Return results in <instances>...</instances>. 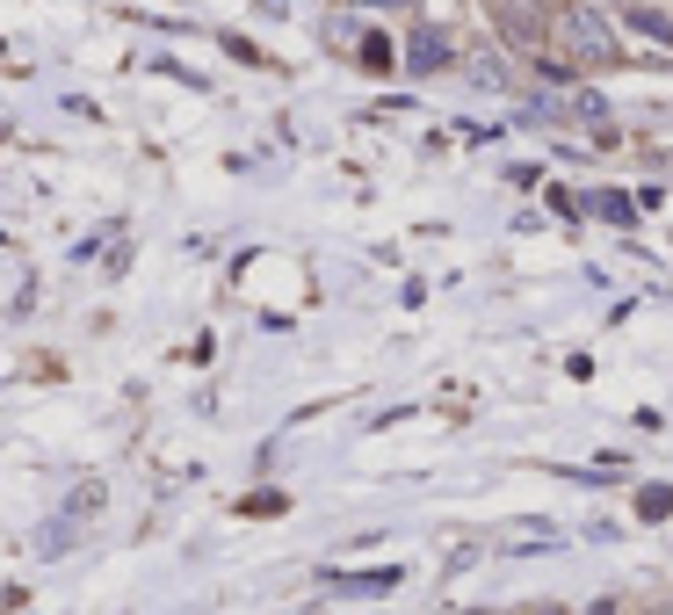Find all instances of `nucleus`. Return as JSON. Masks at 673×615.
I'll use <instances>...</instances> for the list:
<instances>
[{
    "mask_svg": "<svg viewBox=\"0 0 673 615\" xmlns=\"http://www.w3.org/2000/svg\"><path fill=\"white\" fill-rule=\"evenodd\" d=\"M558 29H565L572 58H587V66H608V58H616V29H608V15L587 8V0H572V8L558 15Z\"/></svg>",
    "mask_w": 673,
    "mask_h": 615,
    "instance_id": "obj_1",
    "label": "nucleus"
},
{
    "mask_svg": "<svg viewBox=\"0 0 673 615\" xmlns=\"http://www.w3.org/2000/svg\"><path fill=\"white\" fill-rule=\"evenodd\" d=\"M413 66H420V73L449 66V44H442V37H427V29H420V37H413Z\"/></svg>",
    "mask_w": 673,
    "mask_h": 615,
    "instance_id": "obj_2",
    "label": "nucleus"
},
{
    "mask_svg": "<svg viewBox=\"0 0 673 615\" xmlns=\"http://www.w3.org/2000/svg\"><path fill=\"white\" fill-rule=\"evenodd\" d=\"M637 514H645V521L673 514V492H666V485H645V492H637Z\"/></svg>",
    "mask_w": 673,
    "mask_h": 615,
    "instance_id": "obj_3",
    "label": "nucleus"
},
{
    "mask_svg": "<svg viewBox=\"0 0 673 615\" xmlns=\"http://www.w3.org/2000/svg\"><path fill=\"white\" fill-rule=\"evenodd\" d=\"M362 66L384 73V66H391V44H384V37H362Z\"/></svg>",
    "mask_w": 673,
    "mask_h": 615,
    "instance_id": "obj_4",
    "label": "nucleus"
},
{
    "mask_svg": "<svg viewBox=\"0 0 673 615\" xmlns=\"http://www.w3.org/2000/svg\"><path fill=\"white\" fill-rule=\"evenodd\" d=\"M630 22L645 29V37H659V44H666V15H659V8H630Z\"/></svg>",
    "mask_w": 673,
    "mask_h": 615,
    "instance_id": "obj_5",
    "label": "nucleus"
},
{
    "mask_svg": "<svg viewBox=\"0 0 673 615\" xmlns=\"http://www.w3.org/2000/svg\"><path fill=\"white\" fill-rule=\"evenodd\" d=\"M601 218L608 225H630V196H601Z\"/></svg>",
    "mask_w": 673,
    "mask_h": 615,
    "instance_id": "obj_6",
    "label": "nucleus"
},
{
    "mask_svg": "<svg viewBox=\"0 0 673 615\" xmlns=\"http://www.w3.org/2000/svg\"><path fill=\"white\" fill-rule=\"evenodd\" d=\"M362 8H399V0H362Z\"/></svg>",
    "mask_w": 673,
    "mask_h": 615,
    "instance_id": "obj_7",
    "label": "nucleus"
}]
</instances>
